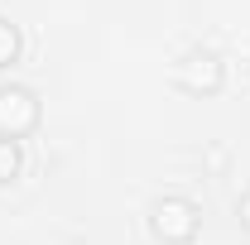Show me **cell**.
I'll return each mask as SVG.
<instances>
[{"mask_svg": "<svg viewBox=\"0 0 250 245\" xmlns=\"http://www.w3.org/2000/svg\"><path fill=\"white\" fill-rule=\"evenodd\" d=\"M236 216H241V226H246V231H250V192H246V197H241V202H236Z\"/></svg>", "mask_w": 250, "mask_h": 245, "instance_id": "cell-6", "label": "cell"}, {"mask_svg": "<svg viewBox=\"0 0 250 245\" xmlns=\"http://www.w3.org/2000/svg\"><path fill=\"white\" fill-rule=\"evenodd\" d=\"M15 58H20V29L10 20H0V67H10Z\"/></svg>", "mask_w": 250, "mask_h": 245, "instance_id": "cell-5", "label": "cell"}, {"mask_svg": "<svg viewBox=\"0 0 250 245\" xmlns=\"http://www.w3.org/2000/svg\"><path fill=\"white\" fill-rule=\"evenodd\" d=\"M197 221H202V212L188 197H159L154 207H149V231L164 245H188L197 236Z\"/></svg>", "mask_w": 250, "mask_h": 245, "instance_id": "cell-1", "label": "cell"}, {"mask_svg": "<svg viewBox=\"0 0 250 245\" xmlns=\"http://www.w3.org/2000/svg\"><path fill=\"white\" fill-rule=\"evenodd\" d=\"M24 168V154H20V140H0V183H15Z\"/></svg>", "mask_w": 250, "mask_h": 245, "instance_id": "cell-4", "label": "cell"}, {"mask_svg": "<svg viewBox=\"0 0 250 245\" xmlns=\"http://www.w3.org/2000/svg\"><path fill=\"white\" fill-rule=\"evenodd\" d=\"M221 82H226V67L212 48H188L183 58H178V87L192 96H212L221 92Z\"/></svg>", "mask_w": 250, "mask_h": 245, "instance_id": "cell-3", "label": "cell"}, {"mask_svg": "<svg viewBox=\"0 0 250 245\" xmlns=\"http://www.w3.org/2000/svg\"><path fill=\"white\" fill-rule=\"evenodd\" d=\"M39 125V96L20 82L0 87V140H24Z\"/></svg>", "mask_w": 250, "mask_h": 245, "instance_id": "cell-2", "label": "cell"}]
</instances>
